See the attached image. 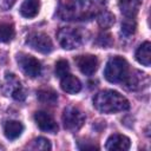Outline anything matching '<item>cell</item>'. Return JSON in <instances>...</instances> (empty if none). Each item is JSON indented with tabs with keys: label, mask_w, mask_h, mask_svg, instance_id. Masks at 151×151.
Listing matches in <instances>:
<instances>
[{
	"label": "cell",
	"mask_w": 151,
	"mask_h": 151,
	"mask_svg": "<svg viewBox=\"0 0 151 151\" xmlns=\"http://www.w3.org/2000/svg\"><path fill=\"white\" fill-rule=\"evenodd\" d=\"M34 122L37 124V126L45 132H50V133H55L58 131V124L57 122L53 119V117L51 114H48L45 111H38L34 113Z\"/></svg>",
	"instance_id": "cell-9"
},
{
	"label": "cell",
	"mask_w": 151,
	"mask_h": 151,
	"mask_svg": "<svg viewBox=\"0 0 151 151\" xmlns=\"http://www.w3.org/2000/svg\"><path fill=\"white\" fill-rule=\"evenodd\" d=\"M40 9V1L39 0H25L20 6V14L24 18L31 19L34 18Z\"/></svg>",
	"instance_id": "cell-15"
},
{
	"label": "cell",
	"mask_w": 151,
	"mask_h": 151,
	"mask_svg": "<svg viewBox=\"0 0 151 151\" xmlns=\"http://www.w3.org/2000/svg\"><path fill=\"white\" fill-rule=\"evenodd\" d=\"M98 24L101 28H109L114 24V15L109 11H101L98 15Z\"/></svg>",
	"instance_id": "cell-20"
},
{
	"label": "cell",
	"mask_w": 151,
	"mask_h": 151,
	"mask_svg": "<svg viewBox=\"0 0 151 151\" xmlns=\"http://www.w3.org/2000/svg\"><path fill=\"white\" fill-rule=\"evenodd\" d=\"M60 46L65 50H74L80 47L86 38L84 31L76 27H61L57 33Z\"/></svg>",
	"instance_id": "cell-4"
},
{
	"label": "cell",
	"mask_w": 151,
	"mask_h": 151,
	"mask_svg": "<svg viewBox=\"0 0 151 151\" xmlns=\"http://www.w3.org/2000/svg\"><path fill=\"white\" fill-rule=\"evenodd\" d=\"M129 74V64L122 57H111L104 68V77L110 83H123Z\"/></svg>",
	"instance_id": "cell-3"
},
{
	"label": "cell",
	"mask_w": 151,
	"mask_h": 151,
	"mask_svg": "<svg viewBox=\"0 0 151 151\" xmlns=\"http://www.w3.org/2000/svg\"><path fill=\"white\" fill-rule=\"evenodd\" d=\"M70 73V65L65 59H60L55 63V76L60 79Z\"/></svg>",
	"instance_id": "cell-23"
},
{
	"label": "cell",
	"mask_w": 151,
	"mask_h": 151,
	"mask_svg": "<svg viewBox=\"0 0 151 151\" xmlns=\"http://www.w3.org/2000/svg\"><path fill=\"white\" fill-rule=\"evenodd\" d=\"M112 42H113V40L109 33H100L96 40V44L100 47H109L112 45Z\"/></svg>",
	"instance_id": "cell-24"
},
{
	"label": "cell",
	"mask_w": 151,
	"mask_h": 151,
	"mask_svg": "<svg viewBox=\"0 0 151 151\" xmlns=\"http://www.w3.org/2000/svg\"><path fill=\"white\" fill-rule=\"evenodd\" d=\"M37 97L39 99L40 103L47 104V105H54L58 101V94L54 90L45 87V88H40L37 92Z\"/></svg>",
	"instance_id": "cell-17"
},
{
	"label": "cell",
	"mask_w": 151,
	"mask_h": 151,
	"mask_svg": "<svg viewBox=\"0 0 151 151\" xmlns=\"http://www.w3.org/2000/svg\"><path fill=\"white\" fill-rule=\"evenodd\" d=\"M26 44L34 51L44 54H47L53 50V44L51 38L42 32H33L28 34L26 39Z\"/></svg>",
	"instance_id": "cell-8"
},
{
	"label": "cell",
	"mask_w": 151,
	"mask_h": 151,
	"mask_svg": "<svg viewBox=\"0 0 151 151\" xmlns=\"http://www.w3.org/2000/svg\"><path fill=\"white\" fill-rule=\"evenodd\" d=\"M64 127L68 131H78L85 123V114L76 106H67L61 116Z\"/></svg>",
	"instance_id": "cell-5"
},
{
	"label": "cell",
	"mask_w": 151,
	"mask_h": 151,
	"mask_svg": "<svg viewBox=\"0 0 151 151\" xmlns=\"http://www.w3.org/2000/svg\"><path fill=\"white\" fill-rule=\"evenodd\" d=\"M105 8V0H59L58 17L67 21L88 20Z\"/></svg>",
	"instance_id": "cell-1"
},
{
	"label": "cell",
	"mask_w": 151,
	"mask_h": 151,
	"mask_svg": "<svg viewBox=\"0 0 151 151\" xmlns=\"http://www.w3.org/2000/svg\"><path fill=\"white\" fill-rule=\"evenodd\" d=\"M60 86H61L63 91H65L66 93H71V94L78 93L81 90V83H80V80L76 76H72L70 73L61 78Z\"/></svg>",
	"instance_id": "cell-13"
},
{
	"label": "cell",
	"mask_w": 151,
	"mask_h": 151,
	"mask_svg": "<svg viewBox=\"0 0 151 151\" xmlns=\"http://www.w3.org/2000/svg\"><path fill=\"white\" fill-rule=\"evenodd\" d=\"M94 107L101 113H116L126 111L130 107L129 100L117 91L104 90L98 92L93 98Z\"/></svg>",
	"instance_id": "cell-2"
},
{
	"label": "cell",
	"mask_w": 151,
	"mask_h": 151,
	"mask_svg": "<svg viewBox=\"0 0 151 151\" xmlns=\"http://www.w3.org/2000/svg\"><path fill=\"white\" fill-rule=\"evenodd\" d=\"M143 80H146V77L144 73H140V72H136V74H127L126 79L123 81L125 83L126 87L129 90H137V88H140L143 85Z\"/></svg>",
	"instance_id": "cell-18"
},
{
	"label": "cell",
	"mask_w": 151,
	"mask_h": 151,
	"mask_svg": "<svg viewBox=\"0 0 151 151\" xmlns=\"http://www.w3.org/2000/svg\"><path fill=\"white\" fill-rule=\"evenodd\" d=\"M24 131V125L18 120H8L4 124V133L7 139L14 140L21 136Z\"/></svg>",
	"instance_id": "cell-14"
},
{
	"label": "cell",
	"mask_w": 151,
	"mask_h": 151,
	"mask_svg": "<svg viewBox=\"0 0 151 151\" xmlns=\"http://www.w3.org/2000/svg\"><path fill=\"white\" fill-rule=\"evenodd\" d=\"M136 59L139 64L149 67L151 64V44L149 41L143 42L136 51Z\"/></svg>",
	"instance_id": "cell-16"
},
{
	"label": "cell",
	"mask_w": 151,
	"mask_h": 151,
	"mask_svg": "<svg viewBox=\"0 0 151 151\" xmlns=\"http://www.w3.org/2000/svg\"><path fill=\"white\" fill-rule=\"evenodd\" d=\"M136 21L133 18H125L124 21L122 22V33L125 37H131L136 32Z\"/></svg>",
	"instance_id": "cell-21"
},
{
	"label": "cell",
	"mask_w": 151,
	"mask_h": 151,
	"mask_svg": "<svg viewBox=\"0 0 151 151\" xmlns=\"http://www.w3.org/2000/svg\"><path fill=\"white\" fill-rule=\"evenodd\" d=\"M142 0H118V6L125 18H134L139 11Z\"/></svg>",
	"instance_id": "cell-12"
},
{
	"label": "cell",
	"mask_w": 151,
	"mask_h": 151,
	"mask_svg": "<svg viewBox=\"0 0 151 151\" xmlns=\"http://www.w3.org/2000/svg\"><path fill=\"white\" fill-rule=\"evenodd\" d=\"M28 147L32 149V150H44V151H46V150H51L52 146H51V143H50L48 139H46L44 137H38L32 142V144Z\"/></svg>",
	"instance_id": "cell-22"
},
{
	"label": "cell",
	"mask_w": 151,
	"mask_h": 151,
	"mask_svg": "<svg viewBox=\"0 0 151 151\" xmlns=\"http://www.w3.org/2000/svg\"><path fill=\"white\" fill-rule=\"evenodd\" d=\"M17 61L21 71L27 77L35 78L41 74V64L33 55H29L27 53H19L17 55Z\"/></svg>",
	"instance_id": "cell-7"
},
{
	"label": "cell",
	"mask_w": 151,
	"mask_h": 151,
	"mask_svg": "<svg viewBox=\"0 0 151 151\" xmlns=\"http://www.w3.org/2000/svg\"><path fill=\"white\" fill-rule=\"evenodd\" d=\"M15 0H0V8L1 9H9L14 5Z\"/></svg>",
	"instance_id": "cell-25"
},
{
	"label": "cell",
	"mask_w": 151,
	"mask_h": 151,
	"mask_svg": "<svg viewBox=\"0 0 151 151\" xmlns=\"http://www.w3.org/2000/svg\"><path fill=\"white\" fill-rule=\"evenodd\" d=\"M130 145L131 142L129 137L119 133H113L107 138L105 149L110 151H126L130 149Z\"/></svg>",
	"instance_id": "cell-11"
},
{
	"label": "cell",
	"mask_w": 151,
	"mask_h": 151,
	"mask_svg": "<svg viewBox=\"0 0 151 151\" xmlns=\"http://www.w3.org/2000/svg\"><path fill=\"white\" fill-rule=\"evenodd\" d=\"M2 92L6 96H11L18 101H22L26 98V92L21 85V81L13 73H6Z\"/></svg>",
	"instance_id": "cell-6"
},
{
	"label": "cell",
	"mask_w": 151,
	"mask_h": 151,
	"mask_svg": "<svg viewBox=\"0 0 151 151\" xmlns=\"http://www.w3.org/2000/svg\"><path fill=\"white\" fill-rule=\"evenodd\" d=\"M15 35L14 26L9 22L0 24V42H9Z\"/></svg>",
	"instance_id": "cell-19"
},
{
	"label": "cell",
	"mask_w": 151,
	"mask_h": 151,
	"mask_svg": "<svg viewBox=\"0 0 151 151\" xmlns=\"http://www.w3.org/2000/svg\"><path fill=\"white\" fill-rule=\"evenodd\" d=\"M76 64L79 71L85 76H92L98 68V59L92 54L78 55L76 58Z\"/></svg>",
	"instance_id": "cell-10"
}]
</instances>
